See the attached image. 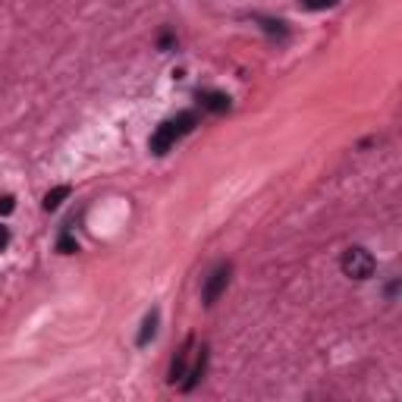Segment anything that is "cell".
Returning a JSON list of instances; mask_svg holds the SVG:
<instances>
[{
	"mask_svg": "<svg viewBox=\"0 0 402 402\" xmlns=\"http://www.w3.org/2000/svg\"><path fill=\"white\" fill-rule=\"evenodd\" d=\"M192 126H195V113H179L176 119L161 123V126H157V132L151 135V151H154V154H167V151H170L173 145L182 139V135L192 132Z\"/></svg>",
	"mask_w": 402,
	"mask_h": 402,
	"instance_id": "cell-1",
	"label": "cell"
},
{
	"mask_svg": "<svg viewBox=\"0 0 402 402\" xmlns=\"http://www.w3.org/2000/svg\"><path fill=\"white\" fill-rule=\"evenodd\" d=\"M340 268H343V274L352 276V280H368V276H374V270H377V261H374V255L368 252V248L352 246V248H346Z\"/></svg>",
	"mask_w": 402,
	"mask_h": 402,
	"instance_id": "cell-2",
	"label": "cell"
},
{
	"mask_svg": "<svg viewBox=\"0 0 402 402\" xmlns=\"http://www.w3.org/2000/svg\"><path fill=\"white\" fill-rule=\"evenodd\" d=\"M226 283H230V264H220L208 276V283H204V305H214L217 298H220V292L226 289Z\"/></svg>",
	"mask_w": 402,
	"mask_h": 402,
	"instance_id": "cell-3",
	"label": "cell"
},
{
	"mask_svg": "<svg viewBox=\"0 0 402 402\" xmlns=\"http://www.w3.org/2000/svg\"><path fill=\"white\" fill-rule=\"evenodd\" d=\"M204 365H208V352L201 349L198 352V358H195V365H192V371H186V380H179V387L186 390H195V383H198L201 377H204Z\"/></svg>",
	"mask_w": 402,
	"mask_h": 402,
	"instance_id": "cell-4",
	"label": "cell"
},
{
	"mask_svg": "<svg viewBox=\"0 0 402 402\" xmlns=\"http://www.w3.org/2000/svg\"><path fill=\"white\" fill-rule=\"evenodd\" d=\"M198 101H201V107H204V110H211V113H224V110H230V97L220 95V91H201Z\"/></svg>",
	"mask_w": 402,
	"mask_h": 402,
	"instance_id": "cell-5",
	"label": "cell"
},
{
	"mask_svg": "<svg viewBox=\"0 0 402 402\" xmlns=\"http://www.w3.org/2000/svg\"><path fill=\"white\" fill-rule=\"evenodd\" d=\"M189 346H192V340H189V343H186V349L179 352V355H176V362H173V371H170V380H173V383H176V380H182V377H186V365H189Z\"/></svg>",
	"mask_w": 402,
	"mask_h": 402,
	"instance_id": "cell-6",
	"label": "cell"
},
{
	"mask_svg": "<svg viewBox=\"0 0 402 402\" xmlns=\"http://www.w3.org/2000/svg\"><path fill=\"white\" fill-rule=\"evenodd\" d=\"M69 195V186H57L54 192L45 195V211H57L60 204H63V198Z\"/></svg>",
	"mask_w": 402,
	"mask_h": 402,
	"instance_id": "cell-7",
	"label": "cell"
},
{
	"mask_svg": "<svg viewBox=\"0 0 402 402\" xmlns=\"http://www.w3.org/2000/svg\"><path fill=\"white\" fill-rule=\"evenodd\" d=\"M154 330H157V311H151L148 318H145V324H142V333H139V346H145L154 336Z\"/></svg>",
	"mask_w": 402,
	"mask_h": 402,
	"instance_id": "cell-8",
	"label": "cell"
},
{
	"mask_svg": "<svg viewBox=\"0 0 402 402\" xmlns=\"http://www.w3.org/2000/svg\"><path fill=\"white\" fill-rule=\"evenodd\" d=\"M57 246H60V252H63V255L79 252V242H75V239L69 236V233H63V236H60V242H57Z\"/></svg>",
	"mask_w": 402,
	"mask_h": 402,
	"instance_id": "cell-9",
	"label": "cell"
},
{
	"mask_svg": "<svg viewBox=\"0 0 402 402\" xmlns=\"http://www.w3.org/2000/svg\"><path fill=\"white\" fill-rule=\"evenodd\" d=\"M305 10H327V7H336V0H302Z\"/></svg>",
	"mask_w": 402,
	"mask_h": 402,
	"instance_id": "cell-10",
	"label": "cell"
},
{
	"mask_svg": "<svg viewBox=\"0 0 402 402\" xmlns=\"http://www.w3.org/2000/svg\"><path fill=\"white\" fill-rule=\"evenodd\" d=\"M10 246V230L3 224H0V252H3V248Z\"/></svg>",
	"mask_w": 402,
	"mask_h": 402,
	"instance_id": "cell-11",
	"label": "cell"
},
{
	"mask_svg": "<svg viewBox=\"0 0 402 402\" xmlns=\"http://www.w3.org/2000/svg\"><path fill=\"white\" fill-rule=\"evenodd\" d=\"M0 211H3V214H10V211H13V198H0Z\"/></svg>",
	"mask_w": 402,
	"mask_h": 402,
	"instance_id": "cell-12",
	"label": "cell"
}]
</instances>
